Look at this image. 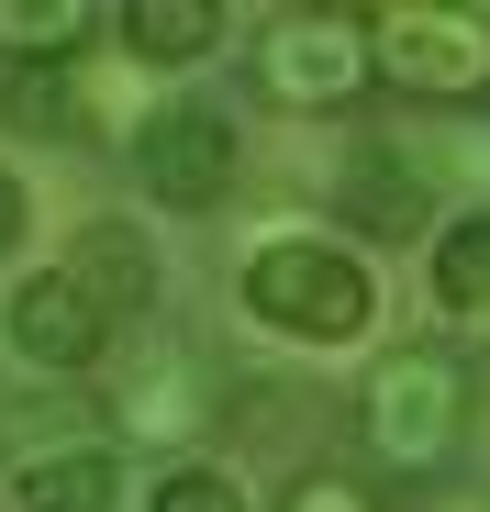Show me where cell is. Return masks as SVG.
<instances>
[{
	"label": "cell",
	"mask_w": 490,
	"mask_h": 512,
	"mask_svg": "<svg viewBox=\"0 0 490 512\" xmlns=\"http://www.w3.org/2000/svg\"><path fill=\"white\" fill-rule=\"evenodd\" d=\"M290 512H379V490H368V479H335V468H312V479H290Z\"/></svg>",
	"instance_id": "obj_16"
},
{
	"label": "cell",
	"mask_w": 490,
	"mask_h": 512,
	"mask_svg": "<svg viewBox=\"0 0 490 512\" xmlns=\"http://www.w3.org/2000/svg\"><path fill=\"white\" fill-rule=\"evenodd\" d=\"M156 512H245V479L223 457H179L168 479H156Z\"/></svg>",
	"instance_id": "obj_15"
},
{
	"label": "cell",
	"mask_w": 490,
	"mask_h": 512,
	"mask_svg": "<svg viewBox=\"0 0 490 512\" xmlns=\"http://www.w3.org/2000/svg\"><path fill=\"white\" fill-rule=\"evenodd\" d=\"M90 34H101L90 0H0V56H12V78L23 67H78Z\"/></svg>",
	"instance_id": "obj_11"
},
{
	"label": "cell",
	"mask_w": 490,
	"mask_h": 512,
	"mask_svg": "<svg viewBox=\"0 0 490 512\" xmlns=\"http://www.w3.org/2000/svg\"><path fill=\"white\" fill-rule=\"evenodd\" d=\"M0 245H23V179L0 167Z\"/></svg>",
	"instance_id": "obj_17"
},
{
	"label": "cell",
	"mask_w": 490,
	"mask_h": 512,
	"mask_svg": "<svg viewBox=\"0 0 490 512\" xmlns=\"http://www.w3.org/2000/svg\"><path fill=\"white\" fill-rule=\"evenodd\" d=\"M67 279L90 290L112 323H145V312H156V245H145L134 223H78V245H67Z\"/></svg>",
	"instance_id": "obj_9"
},
{
	"label": "cell",
	"mask_w": 490,
	"mask_h": 512,
	"mask_svg": "<svg viewBox=\"0 0 490 512\" xmlns=\"http://www.w3.org/2000/svg\"><path fill=\"white\" fill-rule=\"evenodd\" d=\"M468 423H479V379L446 346H390L368 368V390H357V446L413 490H435L468 457Z\"/></svg>",
	"instance_id": "obj_1"
},
{
	"label": "cell",
	"mask_w": 490,
	"mask_h": 512,
	"mask_svg": "<svg viewBox=\"0 0 490 512\" xmlns=\"http://www.w3.org/2000/svg\"><path fill=\"white\" fill-rule=\"evenodd\" d=\"M335 212H346L368 245H413V234L435 223V179H424V156H390V145L368 134V145H346V167H335Z\"/></svg>",
	"instance_id": "obj_8"
},
{
	"label": "cell",
	"mask_w": 490,
	"mask_h": 512,
	"mask_svg": "<svg viewBox=\"0 0 490 512\" xmlns=\"http://www.w3.org/2000/svg\"><path fill=\"white\" fill-rule=\"evenodd\" d=\"M368 45H379V78L413 101L490 90V12L479 0H390V12H368Z\"/></svg>",
	"instance_id": "obj_3"
},
{
	"label": "cell",
	"mask_w": 490,
	"mask_h": 512,
	"mask_svg": "<svg viewBox=\"0 0 490 512\" xmlns=\"http://www.w3.org/2000/svg\"><path fill=\"white\" fill-rule=\"evenodd\" d=\"M223 412V368L212 346H190V334H134L123 368H112V423H123V446H190L201 423Z\"/></svg>",
	"instance_id": "obj_4"
},
{
	"label": "cell",
	"mask_w": 490,
	"mask_h": 512,
	"mask_svg": "<svg viewBox=\"0 0 490 512\" xmlns=\"http://www.w3.org/2000/svg\"><path fill=\"white\" fill-rule=\"evenodd\" d=\"M234 301L257 312L268 334H290V346H357L368 312H379L368 268H357L346 245H323V234H279V245H257V256H245V279H234Z\"/></svg>",
	"instance_id": "obj_2"
},
{
	"label": "cell",
	"mask_w": 490,
	"mask_h": 512,
	"mask_svg": "<svg viewBox=\"0 0 490 512\" xmlns=\"http://www.w3.org/2000/svg\"><path fill=\"white\" fill-rule=\"evenodd\" d=\"M435 301L457 323H490V212H457L435 234Z\"/></svg>",
	"instance_id": "obj_13"
},
{
	"label": "cell",
	"mask_w": 490,
	"mask_h": 512,
	"mask_svg": "<svg viewBox=\"0 0 490 512\" xmlns=\"http://www.w3.org/2000/svg\"><path fill=\"white\" fill-rule=\"evenodd\" d=\"M379 78V45H368V12H279L257 34V90L279 112H346Z\"/></svg>",
	"instance_id": "obj_5"
},
{
	"label": "cell",
	"mask_w": 490,
	"mask_h": 512,
	"mask_svg": "<svg viewBox=\"0 0 490 512\" xmlns=\"http://www.w3.org/2000/svg\"><path fill=\"white\" fill-rule=\"evenodd\" d=\"M12 501H23V512H112V501H123V457L90 446V435L34 446V457L12 468Z\"/></svg>",
	"instance_id": "obj_10"
},
{
	"label": "cell",
	"mask_w": 490,
	"mask_h": 512,
	"mask_svg": "<svg viewBox=\"0 0 490 512\" xmlns=\"http://www.w3.org/2000/svg\"><path fill=\"white\" fill-rule=\"evenodd\" d=\"M134 190L168 212H212L234 190V123L212 101H156L134 123Z\"/></svg>",
	"instance_id": "obj_6"
},
{
	"label": "cell",
	"mask_w": 490,
	"mask_h": 512,
	"mask_svg": "<svg viewBox=\"0 0 490 512\" xmlns=\"http://www.w3.org/2000/svg\"><path fill=\"white\" fill-rule=\"evenodd\" d=\"M123 56H145V67H190V56H212L223 45V12L212 0H123Z\"/></svg>",
	"instance_id": "obj_12"
},
{
	"label": "cell",
	"mask_w": 490,
	"mask_h": 512,
	"mask_svg": "<svg viewBox=\"0 0 490 512\" xmlns=\"http://www.w3.org/2000/svg\"><path fill=\"white\" fill-rule=\"evenodd\" d=\"M0 346H12L23 368L78 379V368H101V357H112V312L78 290L67 268H34L23 290H0Z\"/></svg>",
	"instance_id": "obj_7"
},
{
	"label": "cell",
	"mask_w": 490,
	"mask_h": 512,
	"mask_svg": "<svg viewBox=\"0 0 490 512\" xmlns=\"http://www.w3.org/2000/svg\"><path fill=\"white\" fill-rule=\"evenodd\" d=\"M12 123L23 134H90V67H23L12 78Z\"/></svg>",
	"instance_id": "obj_14"
}]
</instances>
